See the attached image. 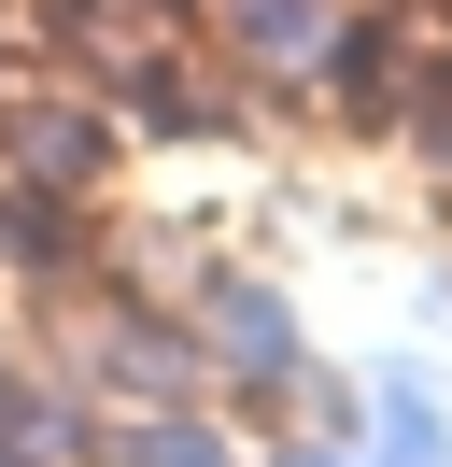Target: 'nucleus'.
Returning a JSON list of instances; mask_svg holds the SVG:
<instances>
[{
    "instance_id": "obj_3",
    "label": "nucleus",
    "mask_w": 452,
    "mask_h": 467,
    "mask_svg": "<svg viewBox=\"0 0 452 467\" xmlns=\"http://www.w3.org/2000/svg\"><path fill=\"white\" fill-rule=\"evenodd\" d=\"M128 114H113L99 86H71V71H28V86H0V171L15 184H71V199H113L128 184Z\"/></svg>"
},
{
    "instance_id": "obj_8",
    "label": "nucleus",
    "mask_w": 452,
    "mask_h": 467,
    "mask_svg": "<svg viewBox=\"0 0 452 467\" xmlns=\"http://www.w3.org/2000/svg\"><path fill=\"white\" fill-rule=\"evenodd\" d=\"M354 453H367V467H452V410H438V382H424L410 354H382V368H367Z\"/></svg>"
},
{
    "instance_id": "obj_9",
    "label": "nucleus",
    "mask_w": 452,
    "mask_h": 467,
    "mask_svg": "<svg viewBox=\"0 0 452 467\" xmlns=\"http://www.w3.org/2000/svg\"><path fill=\"white\" fill-rule=\"evenodd\" d=\"M254 467H367V453H354V425H297L282 410V425H254Z\"/></svg>"
},
{
    "instance_id": "obj_6",
    "label": "nucleus",
    "mask_w": 452,
    "mask_h": 467,
    "mask_svg": "<svg viewBox=\"0 0 452 467\" xmlns=\"http://www.w3.org/2000/svg\"><path fill=\"white\" fill-rule=\"evenodd\" d=\"M99 467H254V410H226V397L99 410Z\"/></svg>"
},
{
    "instance_id": "obj_13",
    "label": "nucleus",
    "mask_w": 452,
    "mask_h": 467,
    "mask_svg": "<svg viewBox=\"0 0 452 467\" xmlns=\"http://www.w3.org/2000/svg\"><path fill=\"white\" fill-rule=\"evenodd\" d=\"M0 15H15V0H0Z\"/></svg>"
},
{
    "instance_id": "obj_7",
    "label": "nucleus",
    "mask_w": 452,
    "mask_h": 467,
    "mask_svg": "<svg viewBox=\"0 0 452 467\" xmlns=\"http://www.w3.org/2000/svg\"><path fill=\"white\" fill-rule=\"evenodd\" d=\"M311 114H325V128H396V114H410V29L354 0V29H339V57H325V86H311Z\"/></svg>"
},
{
    "instance_id": "obj_10",
    "label": "nucleus",
    "mask_w": 452,
    "mask_h": 467,
    "mask_svg": "<svg viewBox=\"0 0 452 467\" xmlns=\"http://www.w3.org/2000/svg\"><path fill=\"white\" fill-rule=\"evenodd\" d=\"M28 382H43V354H15V340H0V425L28 410Z\"/></svg>"
},
{
    "instance_id": "obj_1",
    "label": "nucleus",
    "mask_w": 452,
    "mask_h": 467,
    "mask_svg": "<svg viewBox=\"0 0 452 467\" xmlns=\"http://www.w3.org/2000/svg\"><path fill=\"white\" fill-rule=\"evenodd\" d=\"M43 326H56V354H43V368H56V382H85L99 410L212 397V354H198L184 297H141V284H85V297H56Z\"/></svg>"
},
{
    "instance_id": "obj_4",
    "label": "nucleus",
    "mask_w": 452,
    "mask_h": 467,
    "mask_svg": "<svg viewBox=\"0 0 452 467\" xmlns=\"http://www.w3.org/2000/svg\"><path fill=\"white\" fill-rule=\"evenodd\" d=\"M339 29H354V0H198V43H212L226 86L254 99H311L339 57Z\"/></svg>"
},
{
    "instance_id": "obj_2",
    "label": "nucleus",
    "mask_w": 452,
    "mask_h": 467,
    "mask_svg": "<svg viewBox=\"0 0 452 467\" xmlns=\"http://www.w3.org/2000/svg\"><path fill=\"white\" fill-rule=\"evenodd\" d=\"M184 326H198V354H212V397L226 410H297V382L325 368V354H311V312H297V284H282V269H254V255H212L184 284Z\"/></svg>"
},
{
    "instance_id": "obj_5",
    "label": "nucleus",
    "mask_w": 452,
    "mask_h": 467,
    "mask_svg": "<svg viewBox=\"0 0 452 467\" xmlns=\"http://www.w3.org/2000/svg\"><path fill=\"white\" fill-rule=\"evenodd\" d=\"M113 255V199H71V184H15L0 171V297H28V312H56V297H85Z\"/></svg>"
},
{
    "instance_id": "obj_12",
    "label": "nucleus",
    "mask_w": 452,
    "mask_h": 467,
    "mask_svg": "<svg viewBox=\"0 0 452 467\" xmlns=\"http://www.w3.org/2000/svg\"><path fill=\"white\" fill-rule=\"evenodd\" d=\"M0 86H15V57H0Z\"/></svg>"
},
{
    "instance_id": "obj_11",
    "label": "nucleus",
    "mask_w": 452,
    "mask_h": 467,
    "mask_svg": "<svg viewBox=\"0 0 452 467\" xmlns=\"http://www.w3.org/2000/svg\"><path fill=\"white\" fill-rule=\"evenodd\" d=\"M170 15H198V0H170Z\"/></svg>"
}]
</instances>
